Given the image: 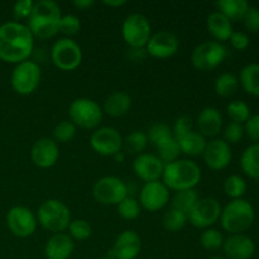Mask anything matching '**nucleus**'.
I'll return each mask as SVG.
<instances>
[{"mask_svg": "<svg viewBox=\"0 0 259 259\" xmlns=\"http://www.w3.org/2000/svg\"><path fill=\"white\" fill-rule=\"evenodd\" d=\"M100 259H115V258L110 257V255H106V257H103V258H100Z\"/></svg>", "mask_w": 259, "mask_h": 259, "instance_id": "nucleus-54", "label": "nucleus"}, {"mask_svg": "<svg viewBox=\"0 0 259 259\" xmlns=\"http://www.w3.org/2000/svg\"><path fill=\"white\" fill-rule=\"evenodd\" d=\"M42 77V71L34 61H23L18 63L12 72L10 83L14 91L20 95H29L38 88Z\"/></svg>", "mask_w": 259, "mask_h": 259, "instance_id": "nucleus-8", "label": "nucleus"}, {"mask_svg": "<svg viewBox=\"0 0 259 259\" xmlns=\"http://www.w3.org/2000/svg\"><path fill=\"white\" fill-rule=\"evenodd\" d=\"M118 212L123 219L134 220L141 214V206L136 199L131 196H126L123 201L118 204Z\"/></svg>", "mask_w": 259, "mask_h": 259, "instance_id": "nucleus-40", "label": "nucleus"}, {"mask_svg": "<svg viewBox=\"0 0 259 259\" xmlns=\"http://www.w3.org/2000/svg\"><path fill=\"white\" fill-rule=\"evenodd\" d=\"M146 56L147 51L144 48L131 47V50H128V58L133 62H142L146 58Z\"/></svg>", "mask_w": 259, "mask_h": 259, "instance_id": "nucleus-49", "label": "nucleus"}, {"mask_svg": "<svg viewBox=\"0 0 259 259\" xmlns=\"http://www.w3.org/2000/svg\"><path fill=\"white\" fill-rule=\"evenodd\" d=\"M76 136V125L72 121L62 120L58 123L53 129V141L57 143H67V142L72 141Z\"/></svg>", "mask_w": 259, "mask_h": 259, "instance_id": "nucleus-38", "label": "nucleus"}, {"mask_svg": "<svg viewBox=\"0 0 259 259\" xmlns=\"http://www.w3.org/2000/svg\"><path fill=\"white\" fill-rule=\"evenodd\" d=\"M244 126L239 123H230L224 131V141L227 143H238L244 137Z\"/></svg>", "mask_w": 259, "mask_h": 259, "instance_id": "nucleus-44", "label": "nucleus"}, {"mask_svg": "<svg viewBox=\"0 0 259 259\" xmlns=\"http://www.w3.org/2000/svg\"><path fill=\"white\" fill-rule=\"evenodd\" d=\"M240 82L248 94L259 98V63H249L243 68Z\"/></svg>", "mask_w": 259, "mask_h": 259, "instance_id": "nucleus-29", "label": "nucleus"}, {"mask_svg": "<svg viewBox=\"0 0 259 259\" xmlns=\"http://www.w3.org/2000/svg\"><path fill=\"white\" fill-rule=\"evenodd\" d=\"M200 244L209 252H217L224 244V237L222 233L212 228H207L200 237Z\"/></svg>", "mask_w": 259, "mask_h": 259, "instance_id": "nucleus-35", "label": "nucleus"}, {"mask_svg": "<svg viewBox=\"0 0 259 259\" xmlns=\"http://www.w3.org/2000/svg\"><path fill=\"white\" fill-rule=\"evenodd\" d=\"M224 191L233 200L242 199L247 191V182L239 175H230L224 181Z\"/></svg>", "mask_w": 259, "mask_h": 259, "instance_id": "nucleus-34", "label": "nucleus"}, {"mask_svg": "<svg viewBox=\"0 0 259 259\" xmlns=\"http://www.w3.org/2000/svg\"><path fill=\"white\" fill-rule=\"evenodd\" d=\"M222 207L218 200L212 197L197 200L191 211L187 214V220L199 229H207L220 219Z\"/></svg>", "mask_w": 259, "mask_h": 259, "instance_id": "nucleus-12", "label": "nucleus"}, {"mask_svg": "<svg viewBox=\"0 0 259 259\" xmlns=\"http://www.w3.org/2000/svg\"><path fill=\"white\" fill-rule=\"evenodd\" d=\"M68 115L76 126L82 129H98L103 120V109L93 99L78 98L71 103Z\"/></svg>", "mask_w": 259, "mask_h": 259, "instance_id": "nucleus-6", "label": "nucleus"}, {"mask_svg": "<svg viewBox=\"0 0 259 259\" xmlns=\"http://www.w3.org/2000/svg\"><path fill=\"white\" fill-rule=\"evenodd\" d=\"M229 40L233 47L239 51L245 50L249 46V37L244 32H233Z\"/></svg>", "mask_w": 259, "mask_h": 259, "instance_id": "nucleus-48", "label": "nucleus"}, {"mask_svg": "<svg viewBox=\"0 0 259 259\" xmlns=\"http://www.w3.org/2000/svg\"><path fill=\"white\" fill-rule=\"evenodd\" d=\"M199 200L197 192L194 189L190 190H182V191H177L175 196L172 197V209L179 210V211L184 212V214H189L191 211L192 207Z\"/></svg>", "mask_w": 259, "mask_h": 259, "instance_id": "nucleus-30", "label": "nucleus"}, {"mask_svg": "<svg viewBox=\"0 0 259 259\" xmlns=\"http://www.w3.org/2000/svg\"><path fill=\"white\" fill-rule=\"evenodd\" d=\"M37 220L48 232L62 233L71 223L70 209L65 202L56 199L46 200L38 207Z\"/></svg>", "mask_w": 259, "mask_h": 259, "instance_id": "nucleus-5", "label": "nucleus"}, {"mask_svg": "<svg viewBox=\"0 0 259 259\" xmlns=\"http://www.w3.org/2000/svg\"><path fill=\"white\" fill-rule=\"evenodd\" d=\"M172 136H174V134H172V129L169 128L167 124H162V123L152 125L151 128H149L148 133H147L148 142H151L153 146H157V144L161 143L162 141H164V139L169 138V137Z\"/></svg>", "mask_w": 259, "mask_h": 259, "instance_id": "nucleus-42", "label": "nucleus"}, {"mask_svg": "<svg viewBox=\"0 0 259 259\" xmlns=\"http://www.w3.org/2000/svg\"><path fill=\"white\" fill-rule=\"evenodd\" d=\"M223 248L229 259H250L255 253L254 242L245 234H232L224 240Z\"/></svg>", "mask_w": 259, "mask_h": 259, "instance_id": "nucleus-21", "label": "nucleus"}, {"mask_svg": "<svg viewBox=\"0 0 259 259\" xmlns=\"http://www.w3.org/2000/svg\"><path fill=\"white\" fill-rule=\"evenodd\" d=\"M131 108L132 98L125 91H115L110 94L104 103V111L113 118L125 115L131 110Z\"/></svg>", "mask_w": 259, "mask_h": 259, "instance_id": "nucleus-25", "label": "nucleus"}, {"mask_svg": "<svg viewBox=\"0 0 259 259\" xmlns=\"http://www.w3.org/2000/svg\"><path fill=\"white\" fill-rule=\"evenodd\" d=\"M187 223V215L184 212L179 211V210L169 209L168 211L164 214L163 217V227L164 229L168 230V232H180L181 229H184V227Z\"/></svg>", "mask_w": 259, "mask_h": 259, "instance_id": "nucleus-37", "label": "nucleus"}, {"mask_svg": "<svg viewBox=\"0 0 259 259\" xmlns=\"http://www.w3.org/2000/svg\"><path fill=\"white\" fill-rule=\"evenodd\" d=\"M123 144L125 146L126 152L132 154H142L144 149L148 146V137L147 133L142 131H133L131 134H128L125 141H123Z\"/></svg>", "mask_w": 259, "mask_h": 259, "instance_id": "nucleus-33", "label": "nucleus"}, {"mask_svg": "<svg viewBox=\"0 0 259 259\" xmlns=\"http://www.w3.org/2000/svg\"><path fill=\"white\" fill-rule=\"evenodd\" d=\"M139 202L147 211H159L169 202L168 187L159 180L146 182L139 192Z\"/></svg>", "mask_w": 259, "mask_h": 259, "instance_id": "nucleus-15", "label": "nucleus"}, {"mask_svg": "<svg viewBox=\"0 0 259 259\" xmlns=\"http://www.w3.org/2000/svg\"><path fill=\"white\" fill-rule=\"evenodd\" d=\"M180 42L174 33L168 30H161L151 37L146 46L148 55L156 58H169L177 52Z\"/></svg>", "mask_w": 259, "mask_h": 259, "instance_id": "nucleus-17", "label": "nucleus"}, {"mask_svg": "<svg viewBox=\"0 0 259 259\" xmlns=\"http://www.w3.org/2000/svg\"><path fill=\"white\" fill-rule=\"evenodd\" d=\"M179 143L180 151L181 153L187 154L190 157H197L200 154H204L205 148H206V139L199 132L191 131L186 133L185 136L176 138Z\"/></svg>", "mask_w": 259, "mask_h": 259, "instance_id": "nucleus-26", "label": "nucleus"}, {"mask_svg": "<svg viewBox=\"0 0 259 259\" xmlns=\"http://www.w3.org/2000/svg\"><path fill=\"white\" fill-rule=\"evenodd\" d=\"M210 259H225L224 257H222V255H212Z\"/></svg>", "mask_w": 259, "mask_h": 259, "instance_id": "nucleus-53", "label": "nucleus"}, {"mask_svg": "<svg viewBox=\"0 0 259 259\" xmlns=\"http://www.w3.org/2000/svg\"><path fill=\"white\" fill-rule=\"evenodd\" d=\"M228 116L233 120V123H247L250 118V109L244 101L234 100L227 106Z\"/></svg>", "mask_w": 259, "mask_h": 259, "instance_id": "nucleus-36", "label": "nucleus"}, {"mask_svg": "<svg viewBox=\"0 0 259 259\" xmlns=\"http://www.w3.org/2000/svg\"><path fill=\"white\" fill-rule=\"evenodd\" d=\"M255 219L253 205L244 199L232 200L220 214V223L225 232L242 234L252 227Z\"/></svg>", "mask_w": 259, "mask_h": 259, "instance_id": "nucleus-4", "label": "nucleus"}, {"mask_svg": "<svg viewBox=\"0 0 259 259\" xmlns=\"http://www.w3.org/2000/svg\"><path fill=\"white\" fill-rule=\"evenodd\" d=\"M81 30V22L76 15L67 14L62 15L60 20V25H58V32L63 33L65 35L72 37L76 35Z\"/></svg>", "mask_w": 259, "mask_h": 259, "instance_id": "nucleus-41", "label": "nucleus"}, {"mask_svg": "<svg viewBox=\"0 0 259 259\" xmlns=\"http://www.w3.org/2000/svg\"><path fill=\"white\" fill-rule=\"evenodd\" d=\"M162 177L168 190L177 192L197 186L201 180V169L199 164L190 159H177L172 163L164 164Z\"/></svg>", "mask_w": 259, "mask_h": 259, "instance_id": "nucleus-3", "label": "nucleus"}, {"mask_svg": "<svg viewBox=\"0 0 259 259\" xmlns=\"http://www.w3.org/2000/svg\"><path fill=\"white\" fill-rule=\"evenodd\" d=\"M75 244L73 239L65 233L53 234L45 247V257L47 259H68L72 255Z\"/></svg>", "mask_w": 259, "mask_h": 259, "instance_id": "nucleus-22", "label": "nucleus"}, {"mask_svg": "<svg viewBox=\"0 0 259 259\" xmlns=\"http://www.w3.org/2000/svg\"><path fill=\"white\" fill-rule=\"evenodd\" d=\"M33 7H34V2L32 0H19L13 7V15L17 20L29 18V15L32 14Z\"/></svg>", "mask_w": 259, "mask_h": 259, "instance_id": "nucleus-45", "label": "nucleus"}, {"mask_svg": "<svg viewBox=\"0 0 259 259\" xmlns=\"http://www.w3.org/2000/svg\"><path fill=\"white\" fill-rule=\"evenodd\" d=\"M90 146L101 156H115L121 151L123 138L113 126H101L95 129L91 134Z\"/></svg>", "mask_w": 259, "mask_h": 259, "instance_id": "nucleus-13", "label": "nucleus"}, {"mask_svg": "<svg viewBox=\"0 0 259 259\" xmlns=\"http://www.w3.org/2000/svg\"><path fill=\"white\" fill-rule=\"evenodd\" d=\"M34 48V37L28 25L7 22L0 25V60L8 63L27 61Z\"/></svg>", "mask_w": 259, "mask_h": 259, "instance_id": "nucleus-1", "label": "nucleus"}, {"mask_svg": "<svg viewBox=\"0 0 259 259\" xmlns=\"http://www.w3.org/2000/svg\"><path fill=\"white\" fill-rule=\"evenodd\" d=\"M68 233H70V237L72 239L76 240H86L90 238L93 229H91V225L89 224V222H86L85 219H75L70 223L68 225Z\"/></svg>", "mask_w": 259, "mask_h": 259, "instance_id": "nucleus-39", "label": "nucleus"}, {"mask_svg": "<svg viewBox=\"0 0 259 259\" xmlns=\"http://www.w3.org/2000/svg\"><path fill=\"white\" fill-rule=\"evenodd\" d=\"M53 65L62 71H73L82 62V50L80 45L70 38H61L51 50Z\"/></svg>", "mask_w": 259, "mask_h": 259, "instance_id": "nucleus-9", "label": "nucleus"}, {"mask_svg": "<svg viewBox=\"0 0 259 259\" xmlns=\"http://www.w3.org/2000/svg\"><path fill=\"white\" fill-rule=\"evenodd\" d=\"M128 186L115 176L99 179L93 187V196L101 205H118L128 196Z\"/></svg>", "mask_w": 259, "mask_h": 259, "instance_id": "nucleus-10", "label": "nucleus"}, {"mask_svg": "<svg viewBox=\"0 0 259 259\" xmlns=\"http://www.w3.org/2000/svg\"><path fill=\"white\" fill-rule=\"evenodd\" d=\"M61 9L53 0H39L34 3L32 14L28 18V28L33 37L38 39H50L58 33Z\"/></svg>", "mask_w": 259, "mask_h": 259, "instance_id": "nucleus-2", "label": "nucleus"}, {"mask_svg": "<svg viewBox=\"0 0 259 259\" xmlns=\"http://www.w3.org/2000/svg\"><path fill=\"white\" fill-rule=\"evenodd\" d=\"M133 169L137 176L143 181H158L163 175L164 163L156 154L142 153L134 159Z\"/></svg>", "mask_w": 259, "mask_h": 259, "instance_id": "nucleus-19", "label": "nucleus"}, {"mask_svg": "<svg viewBox=\"0 0 259 259\" xmlns=\"http://www.w3.org/2000/svg\"><path fill=\"white\" fill-rule=\"evenodd\" d=\"M202 156L209 168L214 171H222L230 164L232 149H230L229 143H227L224 139L215 138L207 142Z\"/></svg>", "mask_w": 259, "mask_h": 259, "instance_id": "nucleus-16", "label": "nucleus"}, {"mask_svg": "<svg viewBox=\"0 0 259 259\" xmlns=\"http://www.w3.org/2000/svg\"><path fill=\"white\" fill-rule=\"evenodd\" d=\"M192 131V119L187 115H182L176 119L172 128V134L175 138H180V137L185 136L186 133Z\"/></svg>", "mask_w": 259, "mask_h": 259, "instance_id": "nucleus-46", "label": "nucleus"}, {"mask_svg": "<svg viewBox=\"0 0 259 259\" xmlns=\"http://www.w3.org/2000/svg\"><path fill=\"white\" fill-rule=\"evenodd\" d=\"M243 172L252 179H259V143H253L243 152L240 158Z\"/></svg>", "mask_w": 259, "mask_h": 259, "instance_id": "nucleus-28", "label": "nucleus"}, {"mask_svg": "<svg viewBox=\"0 0 259 259\" xmlns=\"http://www.w3.org/2000/svg\"><path fill=\"white\" fill-rule=\"evenodd\" d=\"M33 163L39 168H51L56 164L60 157V149L57 143L51 138H40L33 144L32 152Z\"/></svg>", "mask_w": 259, "mask_h": 259, "instance_id": "nucleus-20", "label": "nucleus"}, {"mask_svg": "<svg viewBox=\"0 0 259 259\" xmlns=\"http://www.w3.org/2000/svg\"><path fill=\"white\" fill-rule=\"evenodd\" d=\"M104 4L109 5V7H121V5L126 4L125 0H105Z\"/></svg>", "mask_w": 259, "mask_h": 259, "instance_id": "nucleus-51", "label": "nucleus"}, {"mask_svg": "<svg viewBox=\"0 0 259 259\" xmlns=\"http://www.w3.org/2000/svg\"><path fill=\"white\" fill-rule=\"evenodd\" d=\"M243 22H244L245 28L249 32H259V8L254 7V5H249L244 17H243Z\"/></svg>", "mask_w": 259, "mask_h": 259, "instance_id": "nucleus-43", "label": "nucleus"}, {"mask_svg": "<svg viewBox=\"0 0 259 259\" xmlns=\"http://www.w3.org/2000/svg\"><path fill=\"white\" fill-rule=\"evenodd\" d=\"M154 147H156L157 152H158V156L157 157H158L164 164H168V163H172V162L177 161V159H179L180 153H181L179 143H177L176 138H175L174 136L164 139V141H162L161 143H158Z\"/></svg>", "mask_w": 259, "mask_h": 259, "instance_id": "nucleus-31", "label": "nucleus"}, {"mask_svg": "<svg viewBox=\"0 0 259 259\" xmlns=\"http://www.w3.org/2000/svg\"><path fill=\"white\" fill-rule=\"evenodd\" d=\"M228 50L223 43L217 40L200 43L191 55V62L196 70L207 72L217 68L227 58Z\"/></svg>", "mask_w": 259, "mask_h": 259, "instance_id": "nucleus-7", "label": "nucleus"}, {"mask_svg": "<svg viewBox=\"0 0 259 259\" xmlns=\"http://www.w3.org/2000/svg\"><path fill=\"white\" fill-rule=\"evenodd\" d=\"M197 126L200 134L204 137H217L223 126V116L219 109L214 106H207L200 111L197 116Z\"/></svg>", "mask_w": 259, "mask_h": 259, "instance_id": "nucleus-23", "label": "nucleus"}, {"mask_svg": "<svg viewBox=\"0 0 259 259\" xmlns=\"http://www.w3.org/2000/svg\"><path fill=\"white\" fill-rule=\"evenodd\" d=\"M114 158L116 159V162H124V159H125V156H124L123 152L120 151V152H118L115 156H114Z\"/></svg>", "mask_w": 259, "mask_h": 259, "instance_id": "nucleus-52", "label": "nucleus"}, {"mask_svg": "<svg viewBox=\"0 0 259 259\" xmlns=\"http://www.w3.org/2000/svg\"><path fill=\"white\" fill-rule=\"evenodd\" d=\"M244 131L247 132V134L252 141L259 143V114H255V115L250 116L248 119L247 123H245Z\"/></svg>", "mask_w": 259, "mask_h": 259, "instance_id": "nucleus-47", "label": "nucleus"}, {"mask_svg": "<svg viewBox=\"0 0 259 259\" xmlns=\"http://www.w3.org/2000/svg\"><path fill=\"white\" fill-rule=\"evenodd\" d=\"M37 218L25 206H14L8 211L7 225L13 235L18 238L30 237L37 229Z\"/></svg>", "mask_w": 259, "mask_h": 259, "instance_id": "nucleus-14", "label": "nucleus"}, {"mask_svg": "<svg viewBox=\"0 0 259 259\" xmlns=\"http://www.w3.org/2000/svg\"><path fill=\"white\" fill-rule=\"evenodd\" d=\"M217 7L219 8V12L224 14L228 19L232 22L242 20L245 12L249 8V3L247 0H219L217 2Z\"/></svg>", "mask_w": 259, "mask_h": 259, "instance_id": "nucleus-27", "label": "nucleus"}, {"mask_svg": "<svg viewBox=\"0 0 259 259\" xmlns=\"http://www.w3.org/2000/svg\"><path fill=\"white\" fill-rule=\"evenodd\" d=\"M238 86H239V81H238L237 76L230 72L222 73L215 81V91L218 95L223 96V98L232 96L237 91Z\"/></svg>", "mask_w": 259, "mask_h": 259, "instance_id": "nucleus-32", "label": "nucleus"}, {"mask_svg": "<svg viewBox=\"0 0 259 259\" xmlns=\"http://www.w3.org/2000/svg\"><path fill=\"white\" fill-rule=\"evenodd\" d=\"M207 30L210 34L217 39V42L222 43L225 40L230 39L233 34V25L232 22L222 14L220 12H214L207 17Z\"/></svg>", "mask_w": 259, "mask_h": 259, "instance_id": "nucleus-24", "label": "nucleus"}, {"mask_svg": "<svg viewBox=\"0 0 259 259\" xmlns=\"http://www.w3.org/2000/svg\"><path fill=\"white\" fill-rule=\"evenodd\" d=\"M123 38L129 47L144 48L152 37V29L147 17L134 13L125 18L123 23Z\"/></svg>", "mask_w": 259, "mask_h": 259, "instance_id": "nucleus-11", "label": "nucleus"}, {"mask_svg": "<svg viewBox=\"0 0 259 259\" xmlns=\"http://www.w3.org/2000/svg\"><path fill=\"white\" fill-rule=\"evenodd\" d=\"M141 248L142 242L139 235L134 230H124L116 238L108 255L115 259H136L141 252Z\"/></svg>", "mask_w": 259, "mask_h": 259, "instance_id": "nucleus-18", "label": "nucleus"}, {"mask_svg": "<svg viewBox=\"0 0 259 259\" xmlns=\"http://www.w3.org/2000/svg\"><path fill=\"white\" fill-rule=\"evenodd\" d=\"M73 5H75L77 9L86 10L89 9V8L93 7L94 0H75V2H73Z\"/></svg>", "mask_w": 259, "mask_h": 259, "instance_id": "nucleus-50", "label": "nucleus"}]
</instances>
